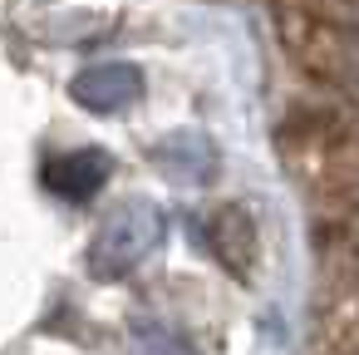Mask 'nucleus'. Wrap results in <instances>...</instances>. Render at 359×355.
Segmentation results:
<instances>
[{"label":"nucleus","instance_id":"f257e3e1","mask_svg":"<svg viewBox=\"0 0 359 355\" xmlns=\"http://www.w3.org/2000/svg\"><path fill=\"white\" fill-rule=\"evenodd\" d=\"M158 237H163V212L148 198H133V202H123L104 217L89 262H94L99 276H123L128 266H138L158 247Z\"/></svg>","mask_w":359,"mask_h":355},{"label":"nucleus","instance_id":"f03ea898","mask_svg":"<svg viewBox=\"0 0 359 355\" xmlns=\"http://www.w3.org/2000/svg\"><path fill=\"white\" fill-rule=\"evenodd\" d=\"M138 89H143V75L133 65H89L74 79V99L89 114H118L138 99Z\"/></svg>","mask_w":359,"mask_h":355},{"label":"nucleus","instance_id":"7ed1b4c3","mask_svg":"<svg viewBox=\"0 0 359 355\" xmlns=\"http://www.w3.org/2000/svg\"><path fill=\"white\" fill-rule=\"evenodd\" d=\"M104 183H109V153H99V148H74V153H60L45 163V188L65 202H84Z\"/></svg>","mask_w":359,"mask_h":355},{"label":"nucleus","instance_id":"20e7f679","mask_svg":"<svg viewBox=\"0 0 359 355\" xmlns=\"http://www.w3.org/2000/svg\"><path fill=\"white\" fill-rule=\"evenodd\" d=\"M158 173L168 183H182V188H202L212 173H217V148L202 138V134H172L158 143Z\"/></svg>","mask_w":359,"mask_h":355},{"label":"nucleus","instance_id":"39448f33","mask_svg":"<svg viewBox=\"0 0 359 355\" xmlns=\"http://www.w3.org/2000/svg\"><path fill=\"white\" fill-rule=\"evenodd\" d=\"M133 345H138V355H192L187 340L177 330H168V325H138Z\"/></svg>","mask_w":359,"mask_h":355}]
</instances>
